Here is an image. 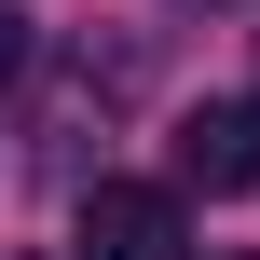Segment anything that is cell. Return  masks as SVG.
<instances>
[{
  "mask_svg": "<svg viewBox=\"0 0 260 260\" xmlns=\"http://www.w3.org/2000/svg\"><path fill=\"white\" fill-rule=\"evenodd\" d=\"M69 260H192V219L165 178H96L82 192V247Z\"/></svg>",
  "mask_w": 260,
  "mask_h": 260,
  "instance_id": "cell-1",
  "label": "cell"
},
{
  "mask_svg": "<svg viewBox=\"0 0 260 260\" xmlns=\"http://www.w3.org/2000/svg\"><path fill=\"white\" fill-rule=\"evenodd\" d=\"M178 178L192 192H260V96H206L178 123Z\"/></svg>",
  "mask_w": 260,
  "mask_h": 260,
  "instance_id": "cell-2",
  "label": "cell"
},
{
  "mask_svg": "<svg viewBox=\"0 0 260 260\" xmlns=\"http://www.w3.org/2000/svg\"><path fill=\"white\" fill-rule=\"evenodd\" d=\"M14 69H27V14L0 0V82H14Z\"/></svg>",
  "mask_w": 260,
  "mask_h": 260,
  "instance_id": "cell-3",
  "label": "cell"
},
{
  "mask_svg": "<svg viewBox=\"0 0 260 260\" xmlns=\"http://www.w3.org/2000/svg\"><path fill=\"white\" fill-rule=\"evenodd\" d=\"M219 260H233V247H219Z\"/></svg>",
  "mask_w": 260,
  "mask_h": 260,
  "instance_id": "cell-4",
  "label": "cell"
}]
</instances>
